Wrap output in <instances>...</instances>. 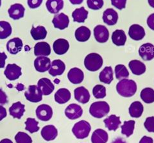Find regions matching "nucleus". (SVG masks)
I'll return each instance as SVG.
<instances>
[{
  "label": "nucleus",
  "mask_w": 154,
  "mask_h": 143,
  "mask_svg": "<svg viewBox=\"0 0 154 143\" xmlns=\"http://www.w3.org/2000/svg\"><path fill=\"white\" fill-rule=\"evenodd\" d=\"M137 84L132 80L123 79L120 80L116 85L118 93L123 97L130 98L133 96L137 92Z\"/></svg>",
  "instance_id": "f257e3e1"
},
{
  "label": "nucleus",
  "mask_w": 154,
  "mask_h": 143,
  "mask_svg": "<svg viewBox=\"0 0 154 143\" xmlns=\"http://www.w3.org/2000/svg\"><path fill=\"white\" fill-rule=\"evenodd\" d=\"M103 60L102 56L96 53H91L85 56L84 65L85 68L91 72L98 71L103 65Z\"/></svg>",
  "instance_id": "f03ea898"
},
{
  "label": "nucleus",
  "mask_w": 154,
  "mask_h": 143,
  "mask_svg": "<svg viewBox=\"0 0 154 143\" xmlns=\"http://www.w3.org/2000/svg\"><path fill=\"white\" fill-rule=\"evenodd\" d=\"M110 112V106L106 102H96L91 105L89 113L95 118H102Z\"/></svg>",
  "instance_id": "7ed1b4c3"
},
{
  "label": "nucleus",
  "mask_w": 154,
  "mask_h": 143,
  "mask_svg": "<svg viewBox=\"0 0 154 143\" xmlns=\"http://www.w3.org/2000/svg\"><path fill=\"white\" fill-rule=\"evenodd\" d=\"M91 130L90 123L85 120H81L76 123L73 128L72 132L79 139H84L88 137Z\"/></svg>",
  "instance_id": "20e7f679"
},
{
  "label": "nucleus",
  "mask_w": 154,
  "mask_h": 143,
  "mask_svg": "<svg viewBox=\"0 0 154 143\" xmlns=\"http://www.w3.org/2000/svg\"><path fill=\"white\" fill-rule=\"evenodd\" d=\"M42 93L37 85H29L25 93V96L28 101L32 103H38L42 101Z\"/></svg>",
  "instance_id": "39448f33"
},
{
  "label": "nucleus",
  "mask_w": 154,
  "mask_h": 143,
  "mask_svg": "<svg viewBox=\"0 0 154 143\" xmlns=\"http://www.w3.org/2000/svg\"><path fill=\"white\" fill-rule=\"evenodd\" d=\"M36 116L38 120L42 121H50L53 116V109L47 104L38 105L35 111Z\"/></svg>",
  "instance_id": "423d86ee"
},
{
  "label": "nucleus",
  "mask_w": 154,
  "mask_h": 143,
  "mask_svg": "<svg viewBox=\"0 0 154 143\" xmlns=\"http://www.w3.org/2000/svg\"><path fill=\"white\" fill-rule=\"evenodd\" d=\"M4 75L7 78L11 81L18 79L22 75V69L16 64H9L6 66L4 71Z\"/></svg>",
  "instance_id": "0eeeda50"
},
{
  "label": "nucleus",
  "mask_w": 154,
  "mask_h": 143,
  "mask_svg": "<svg viewBox=\"0 0 154 143\" xmlns=\"http://www.w3.org/2000/svg\"><path fill=\"white\" fill-rule=\"evenodd\" d=\"M83 114V110L79 105L71 103L65 109L66 116L71 120H75L80 117Z\"/></svg>",
  "instance_id": "6e6552de"
},
{
  "label": "nucleus",
  "mask_w": 154,
  "mask_h": 143,
  "mask_svg": "<svg viewBox=\"0 0 154 143\" xmlns=\"http://www.w3.org/2000/svg\"><path fill=\"white\" fill-rule=\"evenodd\" d=\"M94 36L99 43H105L109 38V32L107 27L99 25L94 28Z\"/></svg>",
  "instance_id": "1a4fd4ad"
},
{
  "label": "nucleus",
  "mask_w": 154,
  "mask_h": 143,
  "mask_svg": "<svg viewBox=\"0 0 154 143\" xmlns=\"http://www.w3.org/2000/svg\"><path fill=\"white\" fill-rule=\"evenodd\" d=\"M139 56L144 61H150L154 59V46L152 43H145L139 49Z\"/></svg>",
  "instance_id": "9d476101"
},
{
  "label": "nucleus",
  "mask_w": 154,
  "mask_h": 143,
  "mask_svg": "<svg viewBox=\"0 0 154 143\" xmlns=\"http://www.w3.org/2000/svg\"><path fill=\"white\" fill-rule=\"evenodd\" d=\"M52 23L55 28L62 30L68 27L69 19V17L64 13L57 14L54 17Z\"/></svg>",
  "instance_id": "9b49d317"
},
{
  "label": "nucleus",
  "mask_w": 154,
  "mask_h": 143,
  "mask_svg": "<svg viewBox=\"0 0 154 143\" xmlns=\"http://www.w3.org/2000/svg\"><path fill=\"white\" fill-rule=\"evenodd\" d=\"M25 8L21 3L12 5L8 10V14L10 17H11L14 20H18L23 18L25 16Z\"/></svg>",
  "instance_id": "f8f14e48"
},
{
  "label": "nucleus",
  "mask_w": 154,
  "mask_h": 143,
  "mask_svg": "<svg viewBox=\"0 0 154 143\" xmlns=\"http://www.w3.org/2000/svg\"><path fill=\"white\" fill-rule=\"evenodd\" d=\"M51 64V60L48 56H38L34 60L35 69L39 73L49 71Z\"/></svg>",
  "instance_id": "ddd939ff"
},
{
  "label": "nucleus",
  "mask_w": 154,
  "mask_h": 143,
  "mask_svg": "<svg viewBox=\"0 0 154 143\" xmlns=\"http://www.w3.org/2000/svg\"><path fill=\"white\" fill-rule=\"evenodd\" d=\"M146 35L144 28L137 24H134L129 28L128 35L134 41H141Z\"/></svg>",
  "instance_id": "4468645a"
},
{
  "label": "nucleus",
  "mask_w": 154,
  "mask_h": 143,
  "mask_svg": "<svg viewBox=\"0 0 154 143\" xmlns=\"http://www.w3.org/2000/svg\"><path fill=\"white\" fill-rule=\"evenodd\" d=\"M37 86L40 89L42 95L48 96L51 94L55 89L54 84L51 81L47 78H42L37 82Z\"/></svg>",
  "instance_id": "2eb2a0df"
},
{
  "label": "nucleus",
  "mask_w": 154,
  "mask_h": 143,
  "mask_svg": "<svg viewBox=\"0 0 154 143\" xmlns=\"http://www.w3.org/2000/svg\"><path fill=\"white\" fill-rule=\"evenodd\" d=\"M53 49L57 55H64L69 49V43L65 39H58L54 42Z\"/></svg>",
  "instance_id": "dca6fc26"
},
{
  "label": "nucleus",
  "mask_w": 154,
  "mask_h": 143,
  "mask_svg": "<svg viewBox=\"0 0 154 143\" xmlns=\"http://www.w3.org/2000/svg\"><path fill=\"white\" fill-rule=\"evenodd\" d=\"M65 70L66 65L64 62L61 60L57 59L52 61L51 67L48 72L52 77H57V76L62 75L64 73Z\"/></svg>",
  "instance_id": "f3484780"
},
{
  "label": "nucleus",
  "mask_w": 154,
  "mask_h": 143,
  "mask_svg": "<svg viewBox=\"0 0 154 143\" xmlns=\"http://www.w3.org/2000/svg\"><path fill=\"white\" fill-rule=\"evenodd\" d=\"M23 41L19 37H14L9 40L7 43V50L12 55H16L23 48Z\"/></svg>",
  "instance_id": "a211bd4d"
},
{
  "label": "nucleus",
  "mask_w": 154,
  "mask_h": 143,
  "mask_svg": "<svg viewBox=\"0 0 154 143\" xmlns=\"http://www.w3.org/2000/svg\"><path fill=\"white\" fill-rule=\"evenodd\" d=\"M74 96L77 102L85 104L89 102L91 95L88 89L83 86H81L75 89Z\"/></svg>",
  "instance_id": "6ab92c4d"
},
{
  "label": "nucleus",
  "mask_w": 154,
  "mask_h": 143,
  "mask_svg": "<svg viewBox=\"0 0 154 143\" xmlns=\"http://www.w3.org/2000/svg\"><path fill=\"white\" fill-rule=\"evenodd\" d=\"M67 78L72 84H79L83 82L84 73L82 70L78 68H71L67 73Z\"/></svg>",
  "instance_id": "aec40b11"
},
{
  "label": "nucleus",
  "mask_w": 154,
  "mask_h": 143,
  "mask_svg": "<svg viewBox=\"0 0 154 143\" xmlns=\"http://www.w3.org/2000/svg\"><path fill=\"white\" fill-rule=\"evenodd\" d=\"M102 18L105 24L109 26H113L118 22V14L113 8H107L103 12Z\"/></svg>",
  "instance_id": "412c9836"
},
{
  "label": "nucleus",
  "mask_w": 154,
  "mask_h": 143,
  "mask_svg": "<svg viewBox=\"0 0 154 143\" xmlns=\"http://www.w3.org/2000/svg\"><path fill=\"white\" fill-rule=\"evenodd\" d=\"M41 134L45 141H51L57 137L58 130L54 125H46L42 128Z\"/></svg>",
  "instance_id": "4be33fe9"
},
{
  "label": "nucleus",
  "mask_w": 154,
  "mask_h": 143,
  "mask_svg": "<svg viewBox=\"0 0 154 143\" xmlns=\"http://www.w3.org/2000/svg\"><path fill=\"white\" fill-rule=\"evenodd\" d=\"M51 53L50 45L46 42H38L34 46V55L36 56H48Z\"/></svg>",
  "instance_id": "5701e85b"
},
{
  "label": "nucleus",
  "mask_w": 154,
  "mask_h": 143,
  "mask_svg": "<svg viewBox=\"0 0 154 143\" xmlns=\"http://www.w3.org/2000/svg\"><path fill=\"white\" fill-rule=\"evenodd\" d=\"M25 112V105L21 103L20 102H17L14 103L12 106L9 108V113L12 117L20 119L23 117L24 113Z\"/></svg>",
  "instance_id": "b1692460"
},
{
  "label": "nucleus",
  "mask_w": 154,
  "mask_h": 143,
  "mask_svg": "<svg viewBox=\"0 0 154 143\" xmlns=\"http://www.w3.org/2000/svg\"><path fill=\"white\" fill-rule=\"evenodd\" d=\"M128 67L132 73L135 75H141L146 72V65L141 61L138 60H132L129 62Z\"/></svg>",
  "instance_id": "393cba45"
},
{
  "label": "nucleus",
  "mask_w": 154,
  "mask_h": 143,
  "mask_svg": "<svg viewBox=\"0 0 154 143\" xmlns=\"http://www.w3.org/2000/svg\"><path fill=\"white\" fill-rule=\"evenodd\" d=\"M71 97L69 90L66 88L59 89L55 94V101L59 104H64L68 102Z\"/></svg>",
  "instance_id": "a878e982"
},
{
  "label": "nucleus",
  "mask_w": 154,
  "mask_h": 143,
  "mask_svg": "<svg viewBox=\"0 0 154 143\" xmlns=\"http://www.w3.org/2000/svg\"><path fill=\"white\" fill-rule=\"evenodd\" d=\"M63 0H47L46 7L50 13L57 14L64 7Z\"/></svg>",
  "instance_id": "bb28decb"
},
{
  "label": "nucleus",
  "mask_w": 154,
  "mask_h": 143,
  "mask_svg": "<svg viewBox=\"0 0 154 143\" xmlns=\"http://www.w3.org/2000/svg\"><path fill=\"white\" fill-rule=\"evenodd\" d=\"M105 126L110 131H116L121 125L120 117L116 116L114 114L110 115L103 121Z\"/></svg>",
  "instance_id": "cd10ccee"
},
{
  "label": "nucleus",
  "mask_w": 154,
  "mask_h": 143,
  "mask_svg": "<svg viewBox=\"0 0 154 143\" xmlns=\"http://www.w3.org/2000/svg\"><path fill=\"white\" fill-rule=\"evenodd\" d=\"M109 139L107 132L103 129H96L91 136L92 143H107Z\"/></svg>",
  "instance_id": "c85d7f7f"
},
{
  "label": "nucleus",
  "mask_w": 154,
  "mask_h": 143,
  "mask_svg": "<svg viewBox=\"0 0 154 143\" xmlns=\"http://www.w3.org/2000/svg\"><path fill=\"white\" fill-rule=\"evenodd\" d=\"M91 35V32L89 28L85 26H82L77 28L75 33V36L76 41L79 42H86L88 41Z\"/></svg>",
  "instance_id": "c756f323"
},
{
  "label": "nucleus",
  "mask_w": 154,
  "mask_h": 143,
  "mask_svg": "<svg viewBox=\"0 0 154 143\" xmlns=\"http://www.w3.org/2000/svg\"><path fill=\"white\" fill-rule=\"evenodd\" d=\"M112 41L117 46H124L127 41V35L123 30H116L112 35Z\"/></svg>",
  "instance_id": "7c9ffc66"
},
{
  "label": "nucleus",
  "mask_w": 154,
  "mask_h": 143,
  "mask_svg": "<svg viewBox=\"0 0 154 143\" xmlns=\"http://www.w3.org/2000/svg\"><path fill=\"white\" fill-rule=\"evenodd\" d=\"M113 71L110 66L105 67L99 75L100 81L105 84H110L113 81Z\"/></svg>",
  "instance_id": "2f4dec72"
},
{
  "label": "nucleus",
  "mask_w": 154,
  "mask_h": 143,
  "mask_svg": "<svg viewBox=\"0 0 154 143\" xmlns=\"http://www.w3.org/2000/svg\"><path fill=\"white\" fill-rule=\"evenodd\" d=\"M144 107L141 102L137 101L131 103L128 108L129 114L132 117L139 118L140 117L143 112Z\"/></svg>",
  "instance_id": "473e14b6"
},
{
  "label": "nucleus",
  "mask_w": 154,
  "mask_h": 143,
  "mask_svg": "<svg viewBox=\"0 0 154 143\" xmlns=\"http://www.w3.org/2000/svg\"><path fill=\"white\" fill-rule=\"evenodd\" d=\"M30 34L35 41H39L45 39L47 36V30L43 26H37L35 27L32 26L30 30Z\"/></svg>",
  "instance_id": "72a5a7b5"
},
{
  "label": "nucleus",
  "mask_w": 154,
  "mask_h": 143,
  "mask_svg": "<svg viewBox=\"0 0 154 143\" xmlns=\"http://www.w3.org/2000/svg\"><path fill=\"white\" fill-rule=\"evenodd\" d=\"M88 11L84 7H82L79 8H76L72 13V17L73 19V21L82 23L86 20L88 16Z\"/></svg>",
  "instance_id": "f704fd0d"
},
{
  "label": "nucleus",
  "mask_w": 154,
  "mask_h": 143,
  "mask_svg": "<svg viewBox=\"0 0 154 143\" xmlns=\"http://www.w3.org/2000/svg\"><path fill=\"white\" fill-rule=\"evenodd\" d=\"M12 28L8 21H0V39H5L12 34Z\"/></svg>",
  "instance_id": "c9c22d12"
},
{
  "label": "nucleus",
  "mask_w": 154,
  "mask_h": 143,
  "mask_svg": "<svg viewBox=\"0 0 154 143\" xmlns=\"http://www.w3.org/2000/svg\"><path fill=\"white\" fill-rule=\"evenodd\" d=\"M140 97L143 101L147 104L154 102V90L150 87L143 89L140 93Z\"/></svg>",
  "instance_id": "e433bc0d"
},
{
  "label": "nucleus",
  "mask_w": 154,
  "mask_h": 143,
  "mask_svg": "<svg viewBox=\"0 0 154 143\" xmlns=\"http://www.w3.org/2000/svg\"><path fill=\"white\" fill-rule=\"evenodd\" d=\"M116 78L119 80L123 79H128L129 77V72L126 66L123 64H118L115 67Z\"/></svg>",
  "instance_id": "4c0bfd02"
},
{
  "label": "nucleus",
  "mask_w": 154,
  "mask_h": 143,
  "mask_svg": "<svg viewBox=\"0 0 154 143\" xmlns=\"http://www.w3.org/2000/svg\"><path fill=\"white\" fill-rule=\"evenodd\" d=\"M135 124H136V122L134 120L125 121L123 123V125L121 126L122 134L126 135L127 137L132 135L135 128Z\"/></svg>",
  "instance_id": "58836bf2"
},
{
  "label": "nucleus",
  "mask_w": 154,
  "mask_h": 143,
  "mask_svg": "<svg viewBox=\"0 0 154 143\" xmlns=\"http://www.w3.org/2000/svg\"><path fill=\"white\" fill-rule=\"evenodd\" d=\"M25 130L31 133H33L39 130L38 122L34 118L28 117L25 121Z\"/></svg>",
  "instance_id": "ea45409f"
},
{
  "label": "nucleus",
  "mask_w": 154,
  "mask_h": 143,
  "mask_svg": "<svg viewBox=\"0 0 154 143\" xmlns=\"http://www.w3.org/2000/svg\"><path fill=\"white\" fill-rule=\"evenodd\" d=\"M93 96L96 99H102L106 96V88L102 85H96L93 89Z\"/></svg>",
  "instance_id": "a19ab883"
},
{
  "label": "nucleus",
  "mask_w": 154,
  "mask_h": 143,
  "mask_svg": "<svg viewBox=\"0 0 154 143\" xmlns=\"http://www.w3.org/2000/svg\"><path fill=\"white\" fill-rule=\"evenodd\" d=\"M14 139L16 143H32L31 137L23 132H19Z\"/></svg>",
  "instance_id": "79ce46f5"
},
{
  "label": "nucleus",
  "mask_w": 154,
  "mask_h": 143,
  "mask_svg": "<svg viewBox=\"0 0 154 143\" xmlns=\"http://www.w3.org/2000/svg\"><path fill=\"white\" fill-rule=\"evenodd\" d=\"M103 0H87L88 7L91 10H100L103 7Z\"/></svg>",
  "instance_id": "37998d69"
},
{
  "label": "nucleus",
  "mask_w": 154,
  "mask_h": 143,
  "mask_svg": "<svg viewBox=\"0 0 154 143\" xmlns=\"http://www.w3.org/2000/svg\"><path fill=\"white\" fill-rule=\"evenodd\" d=\"M144 126L148 132L154 133V117H148L144 123Z\"/></svg>",
  "instance_id": "c03bdc74"
},
{
  "label": "nucleus",
  "mask_w": 154,
  "mask_h": 143,
  "mask_svg": "<svg viewBox=\"0 0 154 143\" xmlns=\"http://www.w3.org/2000/svg\"><path fill=\"white\" fill-rule=\"evenodd\" d=\"M112 5L119 10H122L126 7L127 0H110Z\"/></svg>",
  "instance_id": "a18cd8bd"
},
{
  "label": "nucleus",
  "mask_w": 154,
  "mask_h": 143,
  "mask_svg": "<svg viewBox=\"0 0 154 143\" xmlns=\"http://www.w3.org/2000/svg\"><path fill=\"white\" fill-rule=\"evenodd\" d=\"M43 0H27L28 7L32 9L38 8L42 3Z\"/></svg>",
  "instance_id": "49530a36"
},
{
  "label": "nucleus",
  "mask_w": 154,
  "mask_h": 143,
  "mask_svg": "<svg viewBox=\"0 0 154 143\" xmlns=\"http://www.w3.org/2000/svg\"><path fill=\"white\" fill-rule=\"evenodd\" d=\"M8 103V97L6 93L0 89V104L5 105Z\"/></svg>",
  "instance_id": "de8ad7c7"
},
{
  "label": "nucleus",
  "mask_w": 154,
  "mask_h": 143,
  "mask_svg": "<svg viewBox=\"0 0 154 143\" xmlns=\"http://www.w3.org/2000/svg\"><path fill=\"white\" fill-rule=\"evenodd\" d=\"M7 59V55L5 52H0V69L4 68L5 65V61Z\"/></svg>",
  "instance_id": "09e8293b"
},
{
  "label": "nucleus",
  "mask_w": 154,
  "mask_h": 143,
  "mask_svg": "<svg viewBox=\"0 0 154 143\" xmlns=\"http://www.w3.org/2000/svg\"><path fill=\"white\" fill-rule=\"evenodd\" d=\"M147 25L151 30L154 31V13L148 16L147 19Z\"/></svg>",
  "instance_id": "8fccbe9b"
},
{
  "label": "nucleus",
  "mask_w": 154,
  "mask_h": 143,
  "mask_svg": "<svg viewBox=\"0 0 154 143\" xmlns=\"http://www.w3.org/2000/svg\"><path fill=\"white\" fill-rule=\"evenodd\" d=\"M7 116V112L6 108L3 106L0 105V121L3 120Z\"/></svg>",
  "instance_id": "3c124183"
},
{
  "label": "nucleus",
  "mask_w": 154,
  "mask_h": 143,
  "mask_svg": "<svg viewBox=\"0 0 154 143\" xmlns=\"http://www.w3.org/2000/svg\"><path fill=\"white\" fill-rule=\"evenodd\" d=\"M139 143H153V139L150 137L143 136Z\"/></svg>",
  "instance_id": "603ef678"
},
{
  "label": "nucleus",
  "mask_w": 154,
  "mask_h": 143,
  "mask_svg": "<svg viewBox=\"0 0 154 143\" xmlns=\"http://www.w3.org/2000/svg\"><path fill=\"white\" fill-rule=\"evenodd\" d=\"M112 143H127V142L123 139H122V138L118 137L117 139H116L114 141H112Z\"/></svg>",
  "instance_id": "864d4df0"
},
{
  "label": "nucleus",
  "mask_w": 154,
  "mask_h": 143,
  "mask_svg": "<svg viewBox=\"0 0 154 143\" xmlns=\"http://www.w3.org/2000/svg\"><path fill=\"white\" fill-rule=\"evenodd\" d=\"M70 3L73 5H80L82 3L84 0H69Z\"/></svg>",
  "instance_id": "5fc2aeb1"
},
{
  "label": "nucleus",
  "mask_w": 154,
  "mask_h": 143,
  "mask_svg": "<svg viewBox=\"0 0 154 143\" xmlns=\"http://www.w3.org/2000/svg\"><path fill=\"white\" fill-rule=\"evenodd\" d=\"M0 143H13V142L9 139H3L0 141Z\"/></svg>",
  "instance_id": "6e6d98bb"
},
{
  "label": "nucleus",
  "mask_w": 154,
  "mask_h": 143,
  "mask_svg": "<svg viewBox=\"0 0 154 143\" xmlns=\"http://www.w3.org/2000/svg\"><path fill=\"white\" fill-rule=\"evenodd\" d=\"M149 5L154 8V0H148Z\"/></svg>",
  "instance_id": "4d7b16f0"
},
{
  "label": "nucleus",
  "mask_w": 154,
  "mask_h": 143,
  "mask_svg": "<svg viewBox=\"0 0 154 143\" xmlns=\"http://www.w3.org/2000/svg\"><path fill=\"white\" fill-rule=\"evenodd\" d=\"M54 82H55V84H59V83L60 82V80H59V79H56V80H55Z\"/></svg>",
  "instance_id": "13d9d810"
},
{
  "label": "nucleus",
  "mask_w": 154,
  "mask_h": 143,
  "mask_svg": "<svg viewBox=\"0 0 154 143\" xmlns=\"http://www.w3.org/2000/svg\"><path fill=\"white\" fill-rule=\"evenodd\" d=\"M2 6V0H0V7Z\"/></svg>",
  "instance_id": "bf43d9fd"
}]
</instances>
